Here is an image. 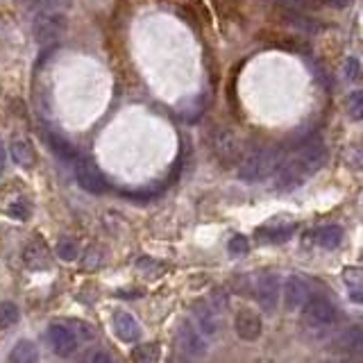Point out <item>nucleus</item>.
Returning a JSON list of instances; mask_svg holds the SVG:
<instances>
[{
	"mask_svg": "<svg viewBox=\"0 0 363 363\" xmlns=\"http://www.w3.org/2000/svg\"><path fill=\"white\" fill-rule=\"evenodd\" d=\"M46 338L50 343L55 355H60V357H71L80 345V338L75 336L73 329L66 322H53L46 331Z\"/></svg>",
	"mask_w": 363,
	"mask_h": 363,
	"instance_id": "423d86ee",
	"label": "nucleus"
},
{
	"mask_svg": "<svg viewBox=\"0 0 363 363\" xmlns=\"http://www.w3.org/2000/svg\"><path fill=\"white\" fill-rule=\"evenodd\" d=\"M234 331H236V336L241 338V341H247V343L259 341L261 334H263L261 316H259V313L250 311V309L238 311L236 318H234Z\"/></svg>",
	"mask_w": 363,
	"mask_h": 363,
	"instance_id": "9b49d317",
	"label": "nucleus"
},
{
	"mask_svg": "<svg viewBox=\"0 0 363 363\" xmlns=\"http://www.w3.org/2000/svg\"><path fill=\"white\" fill-rule=\"evenodd\" d=\"M343 280H345L348 289H361V270L359 268H345L343 270Z\"/></svg>",
	"mask_w": 363,
	"mask_h": 363,
	"instance_id": "c756f323",
	"label": "nucleus"
},
{
	"mask_svg": "<svg viewBox=\"0 0 363 363\" xmlns=\"http://www.w3.org/2000/svg\"><path fill=\"white\" fill-rule=\"evenodd\" d=\"M295 234V223H284V225H268L259 229V236H266V241L270 243H284Z\"/></svg>",
	"mask_w": 363,
	"mask_h": 363,
	"instance_id": "aec40b11",
	"label": "nucleus"
},
{
	"mask_svg": "<svg viewBox=\"0 0 363 363\" xmlns=\"http://www.w3.org/2000/svg\"><path fill=\"white\" fill-rule=\"evenodd\" d=\"M66 25H69V21H66V16L62 12H41L39 16H36L34 21V39L39 43H48V41H55L60 39V36L66 32Z\"/></svg>",
	"mask_w": 363,
	"mask_h": 363,
	"instance_id": "20e7f679",
	"label": "nucleus"
},
{
	"mask_svg": "<svg viewBox=\"0 0 363 363\" xmlns=\"http://www.w3.org/2000/svg\"><path fill=\"white\" fill-rule=\"evenodd\" d=\"M298 161L302 164L304 173L307 175H316L318 170L327 164V146L322 141H302V150L298 155Z\"/></svg>",
	"mask_w": 363,
	"mask_h": 363,
	"instance_id": "6e6552de",
	"label": "nucleus"
},
{
	"mask_svg": "<svg viewBox=\"0 0 363 363\" xmlns=\"http://www.w3.org/2000/svg\"><path fill=\"white\" fill-rule=\"evenodd\" d=\"M280 164H282V155L277 148H254L238 164V179L247 182V184H254V182L270 177Z\"/></svg>",
	"mask_w": 363,
	"mask_h": 363,
	"instance_id": "f03ea898",
	"label": "nucleus"
},
{
	"mask_svg": "<svg viewBox=\"0 0 363 363\" xmlns=\"http://www.w3.org/2000/svg\"><path fill=\"white\" fill-rule=\"evenodd\" d=\"M114 331L123 343H137L141 338V324L139 320L128 311L114 313Z\"/></svg>",
	"mask_w": 363,
	"mask_h": 363,
	"instance_id": "4468645a",
	"label": "nucleus"
},
{
	"mask_svg": "<svg viewBox=\"0 0 363 363\" xmlns=\"http://www.w3.org/2000/svg\"><path fill=\"white\" fill-rule=\"evenodd\" d=\"M5 166H7V150L3 143H0V175L5 173Z\"/></svg>",
	"mask_w": 363,
	"mask_h": 363,
	"instance_id": "72a5a7b5",
	"label": "nucleus"
},
{
	"mask_svg": "<svg viewBox=\"0 0 363 363\" xmlns=\"http://www.w3.org/2000/svg\"><path fill=\"white\" fill-rule=\"evenodd\" d=\"M48 141H50V148H53L55 155L60 157V159H64V161H69V164H75V161L82 157L80 150L75 148L69 139H64L60 135H50V137H48Z\"/></svg>",
	"mask_w": 363,
	"mask_h": 363,
	"instance_id": "a211bd4d",
	"label": "nucleus"
},
{
	"mask_svg": "<svg viewBox=\"0 0 363 363\" xmlns=\"http://www.w3.org/2000/svg\"><path fill=\"white\" fill-rule=\"evenodd\" d=\"M345 78L352 80V82L361 80V64H359L357 57H348V62H345Z\"/></svg>",
	"mask_w": 363,
	"mask_h": 363,
	"instance_id": "c85d7f7f",
	"label": "nucleus"
},
{
	"mask_svg": "<svg viewBox=\"0 0 363 363\" xmlns=\"http://www.w3.org/2000/svg\"><path fill=\"white\" fill-rule=\"evenodd\" d=\"M193 318H196V327L203 334L205 338H214L218 331H221V318L216 316V311L209 307L207 302H198L193 309Z\"/></svg>",
	"mask_w": 363,
	"mask_h": 363,
	"instance_id": "ddd939ff",
	"label": "nucleus"
},
{
	"mask_svg": "<svg viewBox=\"0 0 363 363\" xmlns=\"http://www.w3.org/2000/svg\"><path fill=\"white\" fill-rule=\"evenodd\" d=\"M309 282L304 280V277L300 273H295L291 275L289 280H286V284L282 286V295H284V304H286V309L289 311H298L304 302H307L309 298Z\"/></svg>",
	"mask_w": 363,
	"mask_h": 363,
	"instance_id": "9d476101",
	"label": "nucleus"
},
{
	"mask_svg": "<svg viewBox=\"0 0 363 363\" xmlns=\"http://www.w3.org/2000/svg\"><path fill=\"white\" fill-rule=\"evenodd\" d=\"M282 298V277L277 273H263L256 282V302L263 313H275Z\"/></svg>",
	"mask_w": 363,
	"mask_h": 363,
	"instance_id": "39448f33",
	"label": "nucleus"
},
{
	"mask_svg": "<svg viewBox=\"0 0 363 363\" xmlns=\"http://www.w3.org/2000/svg\"><path fill=\"white\" fill-rule=\"evenodd\" d=\"M18 316H21V311H18L14 302H0V329H7L16 324Z\"/></svg>",
	"mask_w": 363,
	"mask_h": 363,
	"instance_id": "4be33fe9",
	"label": "nucleus"
},
{
	"mask_svg": "<svg viewBox=\"0 0 363 363\" xmlns=\"http://www.w3.org/2000/svg\"><path fill=\"white\" fill-rule=\"evenodd\" d=\"M212 148H214L216 157H218L221 164H225V166L236 164V159H238V141L234 139V135L229 130L221 128V130L214 132Z\"/></svg>",
	"mask_w": 363,
	"mask_h": 363,
	"instance_id": "f8f14e48",
	"label": "nucleus"
},
{
	"mask_svg": "<svg viewBox=\"0 0 363 363\" xmlns=\"http://www.w3.org/2000/svg\"><path fill=\"white\" fill-rule=\"evenodd\" d=\"M139 268L141 270H152V273H161L164 270V266L157 263L155 259H150V256H141L139 259Z\"/></svg>",
	"mask_w": 363,
	"mask_h": 363,
	"instance_id": "2f4dec72",
	"label": "nucleus"
},
{
	"mask_svg": "<svg viewBox=\"0 0 363 363\" xmlns=\"http://www.w3.org/2000/svg\"><path fill=\"white\" fill-rule=\"evenodd\" d=\"M39 357V348L32 341H18L12 352H9V361L12 363H36Z\"/></svg>",
	"mask_w": 363,
	"mask_h": 363,
	"instance_id": "6ab92c4d",
	"label": "nucleus"
},
{
	"mask_svg": "<svg viewBox=\"0 0 363 363\" xmlns=\"http://www.w3.org/2000/svg\"><path fill=\"white\" fill-rule=\"evenodd\" d=\"M348 111H350L352 121H361V116H363V93L359 89L348 95Z\"/></svg>",
	"mask_w": 363,
	"mask_h": 363,
	"instance_id": "393cba45",
	"label": "nucleus"
},
{
	"mask_svg": "<svg viewBox=\"0 0 363 363\" xmlns=\"http://www.w3.org/2000/svg\"><path fill=\"white\" fill-rule=\"evenodd\" d=\"M87 361H93V363H107V361H114V355L111 352H104V350H91L87 357H84Z\"/></svg>",
	"mask_w": 363,
	"mask_h": 363,
	"instance_id": "7c9ffc66",
	"label": "nucleus"
},
{
	"mask_svg": "<svg viewBox=\"0 0 363 363\" xmlns=\"http://www.w3.org/2000/svg\"><path fill=\"white\" fill-rule=\"evenodd\" d=\"M320 3H324V5H329V7H334V9H343V7H348L352 0H320Z\"/></svg>",
	"mask_w": 363,
	"mask_h": 363,
	"instance_id": "473e14b6",
	"label": "nucleus"
},
{
	"mask_svg": "<svg viewBox=\"0 0 363 363\" xmlns=\"http://www.w3.org/2000/svg\"><path fill=\"white\" fill-rule=\"evenodd\" d=\"M343 238H345V232H343L341 225H322L313 232V241L324 250H336V247H341Z\"/></svg>",
	"mask_w": 363,
	"mask_h": 363,
	"instance_id": "dca6fc26",
	"label": "nucleus"
},
{
	"mask_svg": "<svg viewBox=\"0 0 363 363\" xmlns=\"http://www.w3.org/2000/svg\"><path fill=\"white\" fill-rule=\"evenodd\" d=\"M177 348L186 357H203L207 352V338L198 331L193 322H182L177 329Z\"/></svg>",
	"mask_w": 363,
	"mask_h": 363,
	"instance_id": "1a4fd4ad",
	"label": "nucleus"
},
{
	"mask_svg": "<svg viewBox=\"0 0 363 363\" xmlns=\"http://www.w3.org/2000/svg\"><path fill=\"white\" fill-rule=\"evenodd\" d=\"M32 5H36V7H50V5H55L57 0H30Z\"/></svg>",
	"mask_w": 363,
	"mask_h": 363,
	"instance_id": "f704fd0d",
	"label": "nucleus"
},
{
	"mask_svg": "<svg viewBox=\"0 0 363 363\" xmlns=\"http://www.w3.org/2000/svg\"><path fill=\"white\" fill-rule=\"evenodd\" d=\"M66 324H69V327H73V334H75V336H78L80 341H91L93 334H95L91 324L84 322V320H69Z\"/></svg>",
	"mask_w": 363,
	"mask_h": 363,
	"instance_id": "cd10ccee",
	"label": "nucleus"
},
{
	"mask_svg": "<svg viewBox=\"0 0 363 363\" xmlns=\"http://www.w3.org/2000/svg\"><path fill=\"white\" fill-rule=\"evenodd\" d=\"M75 179H78V184L87 191V193L100 196L109 191V184H107V179H104V175L100 173V168L87 157H80L75 161Z\"/></svg>",
	"mask_w": 363,
	"mask_h": 363,
	"instance_id": "7ed1b4c3",
	"label": "nucleus"
},
{
	"mask_svg": "<svg viewBox=\"0 0 363 363\" xmlns=\"http://www.w3.org/2000/svg\"><path fill=\"white\" fill-rule=\"evenodd\" d=\"M341 350H345L348 355H357V352H361L363 348V336H361V327L359 324H355V327H350L345 334H343L341 338Z\"/></svg>",
	"mask_w": 363,
	"mask_h": 363,
	"instance_id": "412c9836",
	"label": "nucleus"
},
{
	"mask_svg": "<svg viewBox=\"0 0 363 363\" xmlns=\"http://www.w3.org/2000/svg\"><path fill=\"white\" fill-rule=\"evenodd\" d=\"M23 263L30 270H43V268H48V266H50V250H48L43 241H39V238H36V241L25 245V250H23Z\"/></svg>",
	"mask_w": 363,
	"mask_h": 363,
	"instance_id": "2eb2a0df",
	"label": "nucleus"
},
{
	"mask_svg": "<svg viewBox=\"0 0 363 363\" xmlns=\"http://www.w3.org/2000/svg\"><path fill=\"white\" fill-rule=\"evenodd\" d=\"M227 250H229V254H234V256H243V254L250 252V243H247V238L243 234H236V236L229 238Z\"/></svg>",
	"mask_w": 363,
	"mask_h": 363,
	"instance_id": "bb28decb",
	"label": "nucleus"
},
{
	"mask_svg": "<svg viewBox=\"0 0 363 363\" xmlns=\"http://www.w3.org/2000/svg\"><path fill=\"white\" fill-rule=\"evenodd\" d=\"M161 352L157 343H148V345H137L132 350V359L135 361H159Z\"/></svg>",
	"mask_w": 363,
	"mask_h": 363,
	"instance_id": "5701e85b",
	"label": "nucleus"
},
{
	"mask_svg": "<svg viewBox=\"0 0 363 363\" xmlns=\"http://www.w3.org/2000/svg\"><path fill=\"white\" fill-rule=\"evenodd\" d=\"M300 309H302V327L313 338L327 336L338 318V311L334 307V302L329 298H324V295H311Z\"/></svg>",
	"mask_w": 363,
	"mask_h": 363,
	"instance_id": "f257e3e1",
	"label": "nucleus"
},
{
	"mask_svg": "<svg viewBox=\"0 0 363 363\" xmlns=\"http://www.w3.org/2000/svg\"><path fill=\"white\" fill-rule=\"evenodd\" d=\"M7 214L16 218V221H30L32 218V207L27 200H14L12 205L7 207Z\"/></svg>",
	"mask_w": 363,
	"mask_h": 363,
	"instance_id": "b1692460",
	"label": "nucleus"
},
{
	"mask_svg": "<svg viewBox=\"0 0 363 363\" xmlns=\"http://www.w3.org/2000/svg\"><path fill=\"white\" fill-rule=\"evenodd\" d=\"M57 256H60L62 261H73L75 256H78V245L71 238H62L60 243H57Z\"/></svg>",
	"mask_w": 363,
	"mask_h": 363,
	"instance_id": "a878e982",
	"label": "nucleus"
},
{
	"mask_svg": "<svg viewBox=\"0 0 363 363\" xmlns=\"http://www.w3.org/2000/svg\"><path fill=\"white\" fill-rule=\"evenodd\" d=\"M9 150H12V159L16 161L18 166L34 168V164H36V152H34L32 143L27 141V139H14L12 146H9Z\"/></svg>",
	"mask_w": 363,
	"mask_h": 363,
	"instance_id": "f3484780",
	"label": "nucleus"
},
{
	"mask_svg": "<svg viewBox=\"0 0 363 363\" xmlns=\"http://www.w3.org/2000/svg\"><path fill=\"white\" fill-rule=\"evenodd\" d=\"M309 175L304 173V168L298 159L293 161H284V164H280L275 168V189L282 191V193H286V191H293L304 184V179H307Z\"/></svg>",
	"mask_w": 363,
	"mask_h": 363,
	"instance_id": "0eeeda50",
	"label": "nucleus"
}]
</instances>
